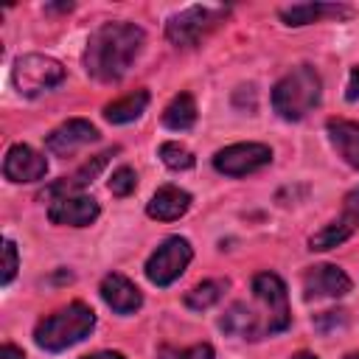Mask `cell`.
Wrapping results in <instances>:
<instances>
[{
  "label": "cell",
  "instance_id": "1",
  "mask_svg": "<svg viewBox=\"0 0 359 359\" xmlns=\"http://www.w3.org/2000/svg\"><path fill=\"white\" fill-rule=\"evenodd\" d=\"M143 28L132 22H104L90 34L84 65L98 81H118L143 48Z\"/></svg>",
  "mask_w": 359,
  "mask_h": 359
},
{
  "label": "cell",
  "instance_id": "2",
  "mask_svg": "<svg viewBox=\"0 0 359 359\" xmlns=\"http://www.w3.org/2000/svg\"><path fill=\"white\" fill-rule=\"evenodd\" d=\"M320 95H323L320 73L311 65H300V67H294L292 73H286L275 84V90H272V107H275V112L280 118L300 121V118H306L320 104Z\"/></svg>",
  "mask_w": 359,
  "mask_h": 359
},
{
  "label": "cell",
  "instance_id": "3",
  "mask_svg": "<svg viewBox=\"0 0 359 359\" xmlns=\"http://www.w3.org/2000/svg\"><path fill=\"white\" fill-rule=\"evenodd\" d=\"M93 328H95V311L76 300V303L48 314L45 320H39L34 339L45 351H65V348L81 342L84 337H90Z\"/></svg>",
  "mask_w": 359,
  "mask_h": 359
},
{
  "label": "cell",
  "instance_id": "4",
  "mask_svg": "<svg viewBox=\"0 0 359 359\" xmlns=\"http://www.w3.org/2000/svg\"><path fill=\"white\" fill-rule=\"evenodd\" d=\"M224 17H227V8L222 6H191L165 22V36L177 48H191L202 36H208Z\"/></svg>",
  "mask_w": 359,
  "mask_h": 359
},
{
  "label": "cell",
  "instance_id": "5",
  "mask_svg": "<svg viewBox=\"0 0 359 359\" xmlns=\"http://www.w3.org/2000/svg\"><path fill=\"white\" fill-rule=\"evenodd\" d=\"M252 294L264 306V334H280L289 328V297L286 286L275 272H261L252 278Z\"/></svg>",
  "mask_w": 359,
  "mask_h": 359
},
{
  "label": "cell",
  "instance_id": "6",
  "mask_svg": "<svg viewBox=\"0 0 359 359\" xmlns=\"http://www.w3.org/2000/svg\"><path fill=\"white\" fill-rule=\"evenodd\" d=\"M65 79V67L42 53H25L14 62V84L22 95H39L53 90Z\"/></svg>",
  "mask_w": 359,
  "mask_h": 359
},
{
  "label": "cell",
  "instance_id": "7",
  "mask_svg": "<svg viewBox=\"0 0 359 359\" xmlns=\"http://www.w3.org/2000/svg\"><path fill=\"white\" fill-rule=\"evenodd\" d=\"M191 255H194L191 244L180 236H171L146 261V278L157 286H168L185 272V266L191 264Z\"/></svg>",
  "mask_w": 359,
  "mask_h": 359
},
{
  "label": "cell",
  "instance_id": "8",
  "mask_svg": "<svg viewBox=\"0 0 359 359\" xmlns=\"http://www.w3.org/2000/svg\"><path fill=\"white\" fill-rule=\"evenodd\" d=\"M269 160H272V149L264 143H233V146H224L222 151H216L213 168L227 177H247V174L269 165Z\"/></svg>",
  "mask_w": 359,
  "mask_h": 359
},
{
  "label": "cell",
  "instance_id": "9",
  "mask_svg": "<svg viewBox=\"0 0 359 359\" xmlns=\"http://www.w3.org/2000/svg\"><path fill=\"white\" fill-rule=\"evenodd\" d=\"M351 292V278L334 266V264H320L311 266L303 275V294L306 300H317V297H342Z\"/></svg>",
  "mask_w": 359,
  "mask_h": 359
},
{
  "label": "cell",
  "instance_id": "10",
  "mask_svg": "<svg viewBox=\"0 0 359 359\" xmlns=\"http://www.w3.org/2000/svg\"><path fill=\"white\" fill-rule=\"evenodd\" d=\"M93 140H98V129L84 118H70L45 137V146H48L50 154L67 157V154H73L76 149H81Z\"/></svg>",
  "mask_w": 359,
  "mask_h": 359
},
{
  "label": "cell",
  "instance_id": "11",
  "mask_svg": "<svg viewBox=\"0 0 359 359\" xmlns=\"http://www.w3.org/2000/svg\"><path fill=\"white\" fill-rule=\"evenodd\" d=\"M3 174L11 182H34V180H42L48 174V160L36 149H31L25 143H17L6 151Z\"/></svg>",
  "mask_w": 359,
  "mask_h": 359
},
{
  "label": "cell",
  "instance_id": "12",
  "mask_svg": "<svg viewBox=\"0 0 359 359\" xmlns=\"http://www.w3.org/2000/svg\"><path fill=\"white\" fill-rule=\"evenodd\" d=\"M48 219L53 224H67V227H87L98 219V202L84 194L73 196H59L48 208Z\"/></svg>",
  "mask_w": 359,
  "mask_h": 359
},
{
  "label": "cell",
  "instance_id": "13",
  "mask_svg": "<svg viewBox=\"0 0 359 359\" xmlns=\"http://www.w3.org/2000/svg\"><path fill=\"white\" fill-rule=\"evenodd\" d=\"M101 297H104V303H107L112 311H118V314H132V311H137V309L143 306L140 289H137L126 275H121V272H109V275L101 280Z\"/></svg>",
  "mask_w": 359,
  "mask_h": 359
},
{
  "label": "cell",
  "instance_id": "14",
  "mask_svg": "<svg viewBox=\"0 0 359 359\" xmlns=\"http://www.w3.org/2000/svg\"><path fill=\"white\" fill-rule=\"evenodd\" d=\"M188 208H191V194L182 191V188H177V185H165V188H160V191L149 199L146 213H149L151 219H157V222H174V219H180Z\"/></svg>",
  "mask_w": 359,
  "mask_h": 359
},
{
  "label": "cell",
  "instance_id": "15",
  "mask_svg": "<svg viewBox=\"0 0 359 359\" xmlns=\"http://www.w3.org/2000/svg\"><path fill=\"white\" fill-rule=\"evenodd\" d=\"M328 137H331V146L337 149V154L359 168V123L353 121H345V118H331L328 121Z\"/></svg>",
  "mask_w": 359,
  "mask_h": 359
},
{
  "label": "cell",
  "instance_id": "16",
  "mask_svg": "<svg viewBox=\"0 0 359 359\" xmlns=\"http://www.w3.org/2000/svg\"><path fill=\"white\" fill-rule=\"evenodd\" d=\"M280 17L286 25H309L323 17H351V8L337 3H297V6L280 8Z\"/></svg>",
  "mask_w": 359,
  "mask_h": 359
},
{
  "label": "cell",
  "instance_id": "17",
  "mask_svg": "<svg viewBox=\"0 0 359 359\" xmlns=\"http://www.w3.org/2000/svg\"><path fill=\"white\" fill-rule=\"evenodd\" d=\"M115 151V149H112ZM112 151H101V154H95L90 163H84L76 174H70V177H62L59 182H53L50 188H48V196H53V199H59V196H73L76 191H81L87 182H93V177L107 165V157L112 154Z\"/></svg>",
  "mask_w": 359,
  "mask_h": 359
},
{
  "label": "cell",
  "instance_id": "18",
  "mask_svg": "<svg viewBox=\"0 0 359 359\" xmlns=\"http://www.w3.org/2000/svg\"><path fill=\"white\" fill-rule=\"evenodd\" d=\"M146 104H149V93L146 90H135V93H129V95L107 104L104 107V118L109 123H129V121H135V118L143 115Z\"/></svg>",
  "mask_w": 359,
  "mask_h": 359
},
{
  "label": "cell",
  "instance_id": "19",
  "mask_svg": "<svg viewBox=\"0 0 359 359\" xmlns=\"http://www.w3.org/2000/svg\"><path fill=\"white\" fill-rule=\"evenodd\" d=\"M163 123L174 132H185L196 123V104H194V95L191 93H180L171 98V104L165 107L163 112Z\"/></svg>",
  "mask_w": 359,
  "mask_h": 359
},
{
  "label": "cell",
  "instance_id": "20",
  "mask_svg": "<svg viewBox=\"0 0 359 359\" xmlns=\"http://www.w3.org/2000/svg\"><path fill=\"white\" fill-rule=\"evenodd\" d=\"M222 328H224L227 334L250 337V339H255L258 334H264V328H261L258 317H255V314H252V309H247L244 303H236V306L222 317Z\"/></svg>",
  "mask_w": 359,
  "mask_h": 359
},
{
  "label": "cell",
  "instance_id": "21",
  "mask_svg": "<svg viewBox=\"0 0 359 359\" xmlns=\"http://www.w3.org/2000/svg\"><path fill=\"white\" fill-rule=\"evenodd\" d=\"M224 289H227V280H202V283H196L185 294V306L188 309H196V311L210 309L213 303H219V297H222Z\"/></svg>",
  "mask_w": 359,
  "mask_h": 359
},
{
  "label": "cell",
  "instance_id": "22",
  "mask_svg": "<svg viewBox=\"0 0 359 359\" xmlns=\"http://www.w3.org/2000/svg\"><path fill=\"white\" fill-rule=\"evenodd\" d=\"M351 233H353V224L342 216L339 222H331V224H325L317 236H311V250H331V247H337V244H342V241H348L351 238Z\"/></svg>",
  "mask_w": 359,
  "mask_h": 359
},
{
  "label": "cell",
  "instance_id": "23",
  "mask_svg": "<svg viewBox=\"0 0 359 359\" xmlns=\"http://www.w3.org/2000/svg\"><path fill=\"white\" fill-rule=\"evenodd\" d=\"M160 160L171 168V171H188V168H194V154L182 146V143H174V140H168V143H163L160 146Z\"/></svg>",
  "mask_w": 359,
  "mask_h": 359
},
{
  "label": "cell",
  "instance_id": "24",
  "mask_svg": "<svg viewBox=\"0 0 359 359\" xmlns=\"http://www.w3.org/2000/svg\"><path fill=\"white\" fill-rule=\"evenodd\" d=\"M157 359H213V348L208 342L191 345V348H168V345H163L157 351Z\"/></svg>",
  "mask_w": 359,
  "mask_h": 359
},
{
  "label": "cell",
  "instance_id": "25",
  "mask_svg": "<svg viewBox=\"0 0 359 359\" xmlns=\"http://www.w3.org/2000/svg\"><path fill=\"white\" fill-rule=\"evenodd\" d=\"M137 185V174L129 168V165H121L118 171H112L109 177V194L112 196H129Z\"/></svg>",
  "mask_w": 359,
  "mask_h": 359
},
{
  "label": "cell",
  "instance_id": "26",
  "mask_svg": "<svg viewBox=\"0 0 359 359\" xmlns=\"http://www.w3.org/2000/svg\"><path fill=\"white\" fill-rule=\"evenodd\" d=\"M17 275V247L14 241H3V283H11Z\"/></svg>",
  "mask_w": 359,
  "mask_h": 359
},
{
  "label": "cell",
  "instance_id": "27",
  "mask_svg": "<svg viewBox=\"0 0 359 359\" xmlns=\"http://www.w3.org/2000/svg\"><path fill=\"white\" fill-rule=\"evenodd\" d=\"M345 219L356 227L359 224V191H351L348 196H345Z\"/></svg>",
  "mask_w": 359,
  "mask_h": 359
},
{
  "label": "cell",
  "instance_id": "28",
  "mask_svg": "<svg viewBox=\"0 0 359 359\" xmlns=\"http://www.w3.org/2000/svg\"><path fill=\"white\" fill-rule=\"evenodd\" d=\"M348 101H359V67L351 70V79H348Z\"/></svg>",
  "mask_w": 359,
  "mask_h": 359
},
{
  "label": "cell",
  "instance_id": "29",
  "mask_svg": "<svg viewBox=\"0 0 359 359\" xmlns=\"http://www.w3.org/2000/svg\"><path fill=\"white\" fill-rule=\"evenodd\" d=\"M0 359H25V353L17 345H3L0 348Z\"/></svg>",
  "mask_w": 359,
  "mask_h": 359
},
{
  "label": "cell",
  "instance_id": "30",
  "mask_svg": "<svg viewBox=\"0 0 359 359\" xmlns=\"http://www.w3.org/2000/svg\"><path fill=\"white\" fill-rule=\"evenodd\" d=\"M84 359H123V353H118V351H101V353L84 356Z\"/></svg>",
  "mask_w": 359,
  "mask_h": 359
},
{
  "label": "cell",
  "instance_id": "31",
  "mask_svg": "<svg viewBox=\"0 0 359 359\" xmlns=\"http://www.w3.org/2000/svg\"><path fill=\"white\" fill-rule=\"evenodd\" d=\"M292 359H317L314 353H297V356H292Z\"/></svg>",
  "mask_w": 359,
  "mask_h": 359
},
{
  "label": "cell",
  "instance_id": "32",
  "mask_svg": "<svg viewBox=\"0 0 359 359\" xmlns=\"http://www.w3.org/2000/svg\"><path fill=\"white\" fill-rule=\"evenodd\" d=\"M345 359H359V353H348V356H345Z\"/></svg>",
  "mask_w": 359,
  "mask_h": 359
}]
</instances>
